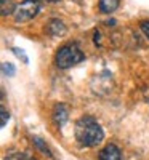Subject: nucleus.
Segmentation results:
<instances>
[{
    "instance_id": "f257e3e1",
    "label": "nucleus",
    "mask_w": 149,
    "mask_h": 160,
    "mask_svg": "<svg viewBox=\"0 0 149 160\" xmlns=\"http://www.w3.org/2000/svg\"><path fill=\"white\" fill-rule=\"evenodd\" d=\"M104 133L103 128L95 122L91 117H82L80 120H77L75 123V139L79 141L80 146H96L103 141Z\"/></svg>"
},
{
    "instance_id": "f03ea898",
    "label": "nucleus",
    "mask_w": 149,
    "mask_h": 160,
    "mask_svg": "<svg viewBox=\"0 0 149 160\" xmlns=\"http://www.w3.org/2000/svg\"><path fill=\"white\" fill-rule=\"evenodd\" d=\"M84 61V53L77 45H64L56 53V66L59 69H69Z\"/></svg>"
},
{
    "instance_id": "7ed1b4c3",
    "label": "nucleus",
    "mask_w": 149,
    "mask_h": 160,
    "mask_svg": "<svg viewBox=\"0 0 149 160\" xmlns=\"http://www.w3.org/2000/svg\"><path fill=\"white\" fill-rule=\"evenodd\" d=\"M40 11V2L39 0H24L23 3H19L13 13L16 22H26L32 18H35Z\"/></svg>"
},
{
    "instance_id": "20e7f679",
    "label": "nucleus",
    "mask_w": 149,
    "mask_h": 160,
    "mask_svg": "<svg viewBox=\"0 0 149 160\" xmlns=\"http://www.w3.org/2000/svg\"><path fill=\"white\" fill-rule=\"evenodd\" d=\"M67 117H69V108L66 104H56L53 109V120L56 122L58 127H63L66 123Z\"/></svg>"
},
{
    "instance_id": "39448f33",
    "label": "nucleus",
    "mask_w": 149,
    "mask_h": 160,
    "mask_svg": "<svg viewBox=\"0 0 149 160\" xmlns=\"http://www.w3.org/2000/svg\"><path fill=\"white\" fill-rule=\"evenodd\" d=\"M100 160H120V149L116 144H107L100 152Z\"/></svg>"
},
{
    "instance_id": "423d86ee",
    "label": "nucleus",
    "mask_w": 149,
    "mask_h": 160,
    "mask_svg": "<svg viewBox=\"0 0 149 160\" xmlns=\"http://www.w3.org/2000/svg\"><path fill=\"white\" fill-rule=\"evenodd\" d=\"M47 32L51 37H59L66 32V26L61 19H50V22L47 26Z\"/></svg>"
},
{
    "instance_id": "0eeeda50",
    "label": "nucleus",
    "mask_w": 149,
    "mask_h": 160,
    "mask_svg": "<svg viewBox=\"0 0 149 160\" xmlns=\"http://www.w3.org/2000/svg\"><path fill=\"white\" fill-rule=\"evenodd\" d=\"M119 7V0H100V10L103 13H112Z\"/></svg>"
},
{
    "instance_id": "6e6552de",
    "label": "nucleus",
    "mask_w": 149,
    "mask_h": 160,
    "mask_svg": "<svg viewBox=\"0 0 149 160\" xmlns=\"http://www.w3.org/2000/svg\"><path fill=\"white\" fill-rule=\"evenodd\" d=\"M0 13H2V16H8V15H13L16 10L15 3L11 2V0H0Z\"/></svg>"
},
{
    "instance_id": "1a4fd4ad",
    "label": "nucleus",
    "mask_w": 149,
    "mask_h": 160,
    "mask_svg": "<svg viewBox=\"0 0 149 160\" xmlns=\"http://www.w3.org/2000/svg\"><path fill=\"white\" fill-rule=\"evenodd\" d=\"M32 142H34V146H35V148H39L40 151H42L44 154H47L48 157H51V152H50V149H48V146L42 141V139H40L39 136H34L32 138Z\"/></svg>"
},
{
    "instance_id": "9d476101",
    "label": "nucleus",
    "mask_w": 149,
    "mask_h": 160,
    "mask_svg": "<svg viewBox=\"0 0 149 160\" xmlns=\"http://www.w3.org/2000/svg\"><path fill=\"white\" fill-rule=\"evenodd\" d=\"M2 72L5 75H8V77H13L15 72H16V69H15V66H13L11 62H3L2 64Z\"/></svg>"
},
{
    "instance_id": "9b49d317",
    "label": "nucleus",
    "mask_w": 149,
    "mask_h": 160,
    "mask_svg": "<svg viewBox=\"0 0 149 160\" xmlns=\"http://www.w3.org/2000/svg\"><path fill=\"white\" fill-rule=\"evenodd\" d=\"M11 50H13V53H15V55H16V56H18L19 59H23V62H26V64L29 62V58L26 56V53H24L23 50H19V48H16V47H13Z\"/></svg>"
},
{
    "instance_id": "f8f14e48",
    "label": "nucleus",
    "mask_w": 149,
    "mask_h": 160,
    "mask_svg": "<svg viewBox=\"0 0 149 160\" xmlns=\"http://www.w3.org/2000/svg\"><path fill=\"white\" fill-rule=\"evenodd\" d=\"M0 117H2V118H0V125L5 127L7 122H8V118H10V112L5 108H2V109H0Z\"/></svg>"
},
{
    "instance_id": "ddd939ff",
    "label": "nucleus",
    "mask_w": 149,
    "mask_h": 160,
    "mask_svg": "<svg viewBox=\"0 0 149 160\" xmlns=\"http://www.w3.org/2000/svg\"><path fill=\"white\" fill-rule=\"evenodd\" d=\"M5 160H28V157H26L24 154H11V155H8Z\"/></svg>"
},
{
    "instance_id": "4468645a",
    "label": "nucleus",
    "mask_w": 149,
    "mask_h": 160,
    "mask_svg": "<svg viewBox=\"0 0 149 160\" xmlns=\"http://www.w3.org/2000/svg\"><path fill=\"white\" fill-rule=\"evenodd\" d=\"M140 28H141V31H143V34L149 38V21H143L141 22V26H140Z\"/></svg>"
},
{
    "instance_id": "2eb2a0df",
    "label": "nucleus",
    "mask_w": 149,
    "mask_h": 160,
    "mask_svg": "<svg viewBox=\"0 0 149 160\" xmlns=\"http://www.w3.org/2000/svg\"><path fill=\"white\" fill-rule=\"evenodd\" d=\"M45 2H51L53 3V2H59V0H45Z\"/></svg>"
}]
</instances>
